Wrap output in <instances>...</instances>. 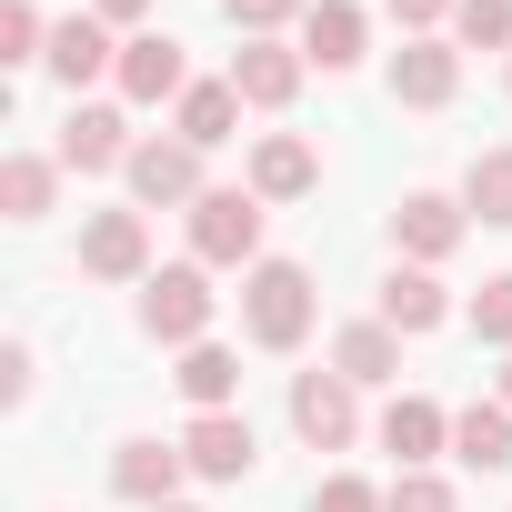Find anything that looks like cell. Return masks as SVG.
<instances>
[{
    "instance_id": "cell-1",
    "label": "cell",
    "mask_w": 512,
    "mask_h": 512,
    "mask_svg": "<svg viewBox=\"0 0 512 512\" xmlns=\"http://www.w3.org/2000/svg\"><path fill=\"white\" fill-rule=\"evenodd\" d=\"M241 332L262 342V352H292V342L312 332V272H302V262H251V282H241Z\"/></svg>"
},
{
    "instance_id": "cell-2",
    "label": "cell",
    "mask_w": 512,
    "mask_h": 512,
    "mask_svg": "<svg viewBox=\"0 0 512 512\" xmlns=\"http://www.w3.org/2000/svg\"><path fill=\"white\" fill-rule=\"evenodd\" d=\"M191 251L221 262V272L262 262V191H201L191 201Z\"/></svg>"
},
{
    "instance_id": "cell-3",
    "label": "cell",
    "mask_w": 512,
    "mask_h": 512,
    "mask_svg": "<svg viewBox=\"0 0 512 512\" xmlns=\"http://www.w3.org/2000/svg\"><path fill=\"white\" fill-rule=\"evenodd\" d=\"M141 332H151V342H201V332H211V282H201V262H171V272L141 282Z\"/></svg>"
},
{
    "instance_id": "cell-4",
    "label": "cell",
    "mask_w": 512,
    "mask_h": 512,
    "mask_svg": "<svg viewBox=\"0 0 512 512\" xmlns=\"http://www.w3.org/2000/svg\"><path fill=\"white\" fill-rule=\"evenodd\" d=\"M81 272H91V282H151V231H141V211H91Z\"/></svg>"
},
{
    "instance_id": "cell-5",
    "label": "cell",
    "mask_w": 512,
    "mask_h": 512,
    "mask_svg": "<svg viewBox=\"0 0 512 512\" xmlns=\"http://www.w3.org/2000/svg\"><path fill=\"white\" fill-rule=\"evenodd\" d=\"M292 432H302L312 452H342V442L362 432V412H352V382H342V372H302V382H292Z\"/></svg>"
},
{
    "instance_id": "cell-6",
    "label": "cell",
    "mask_w": 512,
    "mask_h": 512,
    "mask_svg": "<svg viewBox=\"0 0 512 512\" xmlns=\"http://www.w3.org/2000/svg\"><path fill=\"white\" fill-rule=\"evenodd\" d=\"M452 91H462V51L452 41H402L392 51V101L402 111H442Z\"/></svg>"
},
{
    "instance_id": "cell-7",
    "label": "cell",
    "mask_w": 512,
    "mask_h": 512,
    "mask_svg": "<svg viewBox=\"0 0 512 512\" xmlns=\"http://www.w3.org/2000/svg\"><path fill=\"white\" fill-rule=\"evenodd\" d=\"M181 452H191V472H201V482H241L251 462H262V442H251V422H241V412H201V422L181 432Z\"/></svg>"
},
{
    "instance_id": "cell-8",
    "label": "cell",
    "mask_w": 512,
    "mask_h": 512,
    "mask_svg": "<svg viewBox=\"0 0 512 512\" xmlns=\"http://www.w3.org/2000/svg\"><path fill=\"white\" fill-rule=\"evenodd\" d=\"M121 171H131V191H141L151 211H161V201H201V151H191V141H141Z\"/></svg>"
},
{
    "instance_id": "cell-9",
    "label": "cell",
    "mask_w": 512,
    "mask_h": 512,
    "mask_svg": "<svg viewBox=\"0 0 512 512\" xmlns=\"http://www.w3.org/2000/svg\"><path fill=\"white\" fill-rule=\"evenodd\" d=\"M181 472H191V452H181V442H121V462H111V492H121V502H141V512H161Z\"/></svg>"
},
{
    "instance_id": "cell-10",
    "label": "cell",
    "mask_w": 512,
    "mask_h": 512,
    "mask_svg": "<svg viewBox=\"0 0 512 512\" xmlns=\"http://www.w3.org/2000/svg\"><path fill=\"white\" fill-rule=\"evenodd\" d=\"M442 442H452V412H442V402H422V392H402V402L382 412V452H392L402 472H422V462H432Z\"/></svg>"
},
{
    "instance_id": "cell-11",
    "label": "cell",
    "mask_w": 512,
    "mask_h": 512,
    "mask_svg": "<svg viewBox=\"0 0 512 512\" xmlns=\"http://www.w3.org/2000/svg\"><path fill=\"white\" fill-rule=\"evenodd\" d=\"M392 241H402V251H412V262L432 272V262H442V251L462 241V201H442V191H412V201L392 211Z\"/></svg>"
},
{
    "instance_id": "cell-12",
    "label": "cell",
    "mask_w": 512,
    "mask_h": 512,
    "mask_svg": "<svg viewBox=\"0 0 512 512\" xmlns=\"http://www.w3.org/2000/svg\"><path fill=\"white\" fill-rule=\"evenodd\" d=\"M51 71L81 91V81H101V71H121V51H111V21L101 11H71L61 31H51Z\"/></svg>"
},
{
    "instance_id": "cell-13",
    "label": "cell",
    "mask_w": 512,
    "mask_h": 512,
    "mask_svg": "<svg viewBox=\"0 0 512 512\" xmlns=\"http://www.w3.org/2000/svg\"><path fill=\"white\" fill-rule=\"evenodd\" d=\"M121 91H131V101H171V91H191V71H181V41H171V31H141V41H121Z\"/></svg>"
},
{
    "instance_id": "cell-14",
    "label": "cell",
    "mask_w": 512,
    "mask_h": 512,
    "mask_svg": "<svg viewBox=\"0 0 512 512\" xmlns=\"http://www.w3.org/2000/svg\"><path fill=\"white\" fill-rule=\"evenodd\" d=\"M131 151H141V141H131V121H121V111H101V101L61 121V161H71V171H111V161H131Z\"/></svg>"
},
{
    "instance_id": "cell-15",
    "label": "cell",
    "mask_w": 512,
    "mask_h": 512,
    "mask_svg": "<svg viewBox=\"0 0 512 512\" xmlns=\"http://www.w3.org/2000/svg\"><path fill=\"white\" fill-rule=\"evenodd\" d=\"M231 91H241V101H262V111H282V101L302 91V51H282V41H241Z\"/></svg>"
},
{
    "instance_id": "cell-16",
    "label": "cell",
    "mask_w": 512,
    "mask_h": 512,
    "mask_svg": "<svg viewBox=\"0 0 512 512\" xmlns=\"http://www.w3.org/2000/svg\"><path fill=\"white\" fill-rule=\"evenodd\" d=\"M302 61H322V71L362 61V11H352V0H312V11H302Z\"/></svg>"
},
{
    "instance_id": "cell-17",
    "label": "cell",
    "mask_w": 512,
    "mask_h": 512,
    "mask_svg": "<svg viewBox=\"0 0 512 512\" xmlns=\"http://www.w3.org/2000/svg\"><path fill=\"white\" fill-rule=\"evenodd\" d=\"M322 181V161H312V141H292V131H272L262 151H251V191L262 201H302Z\"/></svg>"
},
{
    "instance_id": "cell-18",
    "label": "cell",
    "mask_w": 512,
    "mask_h": 512,
    "mask_svg": "<svg viewBox=\"0 0 512 512\" xmlns=\"http://www.w3.org/2000/svg\"><path fill=\"white\" fill-rule=\"evenodd\" d=\"M332 372H342L352 392H362V382H392V372H402V332H392V322H352V332L332 342Z\"/></svg>"
},
{
    "instance_id": "cell-19",
    "label": "cell",
    "mask_w": 512,
    "mask_h": 512,
    "mask_svg": "<svg viewBox=\"0 0 512 512\" xmlns=\"http://www.w3.org/2000/svg\"><path fill=\"white\" fill-rule=\"evenodd\" d=\"M452 462L502 472V462H512V402H472V412H452Z\"/></svg>"
},
{
    "instance_id": "cell-20",
    "label": "cell",
    "mask_w": 512,
    "mask_h": 512,
    "mask_svg": "<svg viewBox=\"0 0 512 512\" xmlns=\"http://www.w3.org/2000/svg\"><path fill=\"white\" fill-rule=\"evenodd\" d=\"M231 121H241V91H231V81H191V91H181V141H191V151H221Z\"/></svg>"
},
{
    "instance_id": "cell-21",
    "label": "cell",
    "mask_w": 512,
    "mask_h": 512,
    "mask_svg": "<svg viewBox=\"0 0 512 512\" xmlns=\"http://www.w3.org/2000/svg\"><path fill=\"white\" fill-rule=\"evenodd\" d=\"M442 312H452V302H442V282H432V272H422V262H412V272H392V282H382V322H392V332H432V322H442Z\"/></svg>"
},
{
    "instance_id": "cell-22",
    "label": "cell",
    "mask_w": 512,
    "mask_h": 512,
    "mask_svg": "<svg viewBox=\"0 0 512 512\" xmlns=\"http://www.w3.org/2000/svg\"><path fill=\"white\" fill-rule=\"evenodd\" d=\"M181 392H191L201 412H231V392H241V362H231L221 342H191V352H181Z\"/></svg>"
},
{
    "instance_id": "cell-23",
    "label": "cell",
    "mask_w": 512,
    "mask_h": 512,
    "mask_svg": "<svg viewBox=\"0 0 512 512\" xmlns=\"http://www.w3.org/2000/svg\"><path fill=\"white\" fill-rule=\"evenodd\" d=\"M0 211H11V221H41V211H51V161H41V151H11V161H0Z\"/></svg>"
},
{
    "instance_id": "cell-24",
    "label": "cell",
    "mask_w": 512,
    "mask_h": 512,
    "mask_svg": "<svg viewBox=\"0 0 512 512\" xmlns=\"http://www.w3.org/2000/svg\"><path fill=\"white\" fill-rule=\"evenodd\" d=\"M462 211H482V221H512V151H482V161L462 171Z\"/></svg>"
},
{
    "instance_id": "cell-25",
    "label": "cell",
    "mask_w": 512,
    "mask_h": 512,
    "mask_svg": "<svg viewBox=\"0 0 512 512\" xmlns=\"http://www.w3.org/2000/svg\"><path fill=\"white\" fill-rule=\"evenodd\" d=\"M452 31H462L472 51H512V0H462Z\"/></svg>"
},
{
    "instance_id": "cell-26",
    "label": "cell",
    "mask_w": 512,
    "mask_h": 512,
    "mask_svg": "<svg viewBox=\"0 0 512 512\" xmlns=\"http://www.w3.org/2000/svg\"><path fill=\"white\" fill-rule=\"evenodd\" d=\"M41 41H51V31H41L31 0H0V61H51Z\"/></svg>"
},
{
    "instance_id": "cell-27",
    "label": "cell",
    "mask_w": 512,
    "mask_h": 512,
    "mask_svg": "<svg viewBox=\"0 0 512 512\" xmlns=\"http://www.w3.org/2000/svg\"><path fill=\"white\" fill-rule=\"evenodd\" d=\"M472 332H482V342H502V352H512V272H492V282H482V292H472Z\"/></svg>"
},
{
    "instance_id": "cell-28",
    "label": "cell",
    "mask_w": 512,
    "mask_h": 512,
    "mask_svg": "<svg viewBox=\"0 0 512 512\" xmlns=\"http://www.w3.org/2000/svg\"><path fill=\"white\" fill-rule=\"evenodd\" d=\"M382 502H392V512H452V482H442V472H402Z\"/></svg>"
},
{
    "instance_id": "cell-29",
    "label": "cell",
    "mask_w": 512,
    "mask_h": 512,
    "mask_svg": "<svg viewBox=\"0 0 512 512\" xmlns=\"http://www.w3.org/2000/svg\"><path fill=\"white\" fill-rule=\"evenodd\" d=\"M312 512H392L372 482H352V472H332V482H312Z\"/></svg>"
},
{
    "instance_id": "cell-30",
    "label": "cell",
    "mask_w": 512,
    "mask_h": 512,
    "mask_svg": "<svg viewBox=\"0 0 512 512\" xmlns=\"http://www.w3.org/2000/svg\"><path fill=\"white\" fill-rule=\"evenodd\" d=\"M221 11H231V21L251 31V41H272V31H282V21L302 11V0H221Z\"/></svg>"
},
{
    "instance_id": "cell-31",
    "label": "cell",
    "mask_w": 512,
    "mask_h": 512,
    "mask_svg": "<svg viewBox=\"0 0 512 512\" xmlns=\"http://www.w3.org/2000/svg\"><path fill=\"white\" fill-rule=\"evenodd\" d=\"M382 11H392V21L412 31V41H432V21H452V11H462V0H382Z\"/></svg>"
},
{
    "instance_id": "cell-32",
    "label": "cell",
    "mask_w": 512,
    "mask_h": 512,
    "mask_svg": "<svg viewBox=\"0 0 512 512\" xmlns=\"http://www.w3.org/2000/svg\"><path fill=\"white\" fill-rule=\"evenodd\" d=\"M91 11H101V21H141V11H151V0H91Z\"/></svg>"
},
{
    "instance_id": "cell-33",
    "label": "cell",
    "mask_w": 512,
    "mask_h": 512,
    "mask_svg": "<svg viewBox=\"0 0 512 512\" xmlns=\"http://www.w3.org/2000/svg\"><path fill=\"white\" fill-rule=\"evenodd\" d=\"M502 402H512V362H502Z\"/></svg>"
},
{
    "instance_id": "cell-34",
    "label": "cell",
    "mask_w": 512,
    "mask_h": 512,
    "mask_svg": "<svg viewBox=\"0 0 512 512\" xmlns=\"http://www.w3.org/2000/svg\"><path fill=\"white\" fill-rule=\"evenodd\" d=\"M161 512H191V502H161Z\"/></svg>"
}]
</instances>
